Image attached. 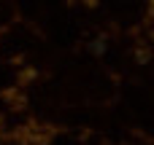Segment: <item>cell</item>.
<instances>
[{
	"label": "cell",
	"instance_id": "obj_1",
	"mask_svg": "<svg viewBox=\"0 0 154 145\" xmlns=\"http://www.w3.org/2000/svg\"><path fill=\"white\" fill-rule=\"evenodd\" d=\"M95 54H103V40H95Z\"/></svg>",
	"mask_w": 154,
	"mask_h": 145
}]
</instances>
